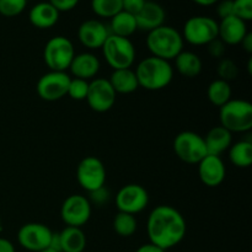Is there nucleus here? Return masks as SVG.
<instances>
[{
  "label": "nucleus",
  "instance_id": "32",
  "mask_svg": "<svg viewBox=\"0 0 252 252\" xmlns=\"http://www.w3.org/2000/svg\"><path fill=\"white\" fill-rule=\"evenodd\" d=\"M89 90V81L78 78H70L66 95L75 101H83L86 98Z\"/></svg>",
  "mask_w": 252,
  "mask_h": 252
},
{
  "label": "nucleus",
  "instance_id": "4",
  "mask_svg": "<svg viewBox=\"0 0 252 252\" xmlns=\"http://www.w3.org/2000/svg\"><path fill=\"white\" fill-rule=\"evenodd\" d=\"M220 126L230 133H248L252 128L251 102L240 98H231L219 107Z\"/></svg>",
  "mask_w": 252,
  "mask_h": 252
},
{
  "label": "nucleus",
  "instance_id": "24",
  "mask_svg": "<svg viewBox=\"0 0 252 252\" xmlns=\"http://www.w3.org/2000/svg\"><path fill=\"white\" fill-rule=\"evenodd\" d=\"M108 30H110L111 34L129 38L138 30L137 20H135L134 15L122 10L117 15L111 17Z\"/></svg>",
  "mask_w": 252,
  "mask_h": 252
},
{
  "label": "nucleus",
  "instance_id": "40",
  "mask_svg": "<svg viewBox=\"0 0 252 252\" xmlns=\"http://www.w3.org/2000/svg\"><path fill=\"white\" fill-rule=\"evenodd\" d=\"M240 44L246 53H249V54L252 53V33L251 32H248V33H246V36L244 37V39L241 41Z\"/></svg>",
  "mask_w": 252,
  "mask_h": 252
},
{
  "label": "nucleus",
  "instance_id": "26",
  "mask_svg": "<svg viewBox=\"0 0 252 252\" xmlns=\"http://www.w3.org/2000/svg\"><path fill=\"white\" fill-rule=\"evenodd\" d=\"M229 160L231 164L240 169H246L252 164V142L244 139L231 144L229 148Z\"/></svg>",
  "mask_w": 252,
  "mask_h": 252
},
{
  "label": "nucleus",
  "instance_id": "13",
  "mask_svg": "<svg viewBox=\"0 0 252 252\" xmlns=\"http://www.w3.org/2000/svg\"><path fill=\"white\" fill-rule=\"evenodd\" d=\"M115 201L118 212L135 216L147 208L149 203V194L140 185L129 184L123 186L117 192Z\"/></svg>",
  "mask_w": 252,
  "mask_h": 252
},
{
  "label": "nucleus",
  "instance_id": "28",
  "mask_svg": "<svg viewBox=\"0 0 252 252\" xmlns=\"http://www.w3.org/2000/svg\"><path fill=\"white\" fill-rule=\"evenodd\" d=\"M137 219L133 214L123 213V212H118L116 214L115 219H113V229L117 235L122 236V238H129L137 231Z\"/></svg>",
  "mask_w": 252,
  "mask_h": 252
},
{
  "label": "nucleus",
  "instance_id": "43",
  "mask_svg": "<svg viewBox=\"0 0 252 252\" xmlns=\"http://www.w3.org/2000/svg\"><path fill=\"white\" fill-rule=\"evenodd\" d=\"M39 252H57V251L52 250V249H46V250H43V251H39Z\"/></svg>",
  "mask_w": 252,
  "mask_h": 252
},
{
  "label": "nucleus",
  "instance_id": "5",
  "mask_svg": "<svg viewBox=\"0 0 252 252\" xmlns=\"http://www.w3.org/2000/svg\"><path fill=\"white\" fill-rule=\"evenodd\" d=\"M105 61L108 65L116 69L132 68L135 61V47L129 38L111 34L101 47Z\"/></svg>",
  "mask_w": 252,
  "mask_h": 252
},
{
  "label": "nucleus",
  "instance_id": "33",
  "mask_svg": "<svg viewBox=\"0 0 252 252\" xmlns=\"http://www.w3.org/2000/svg\"><path fill=\"white\" fill-rule=\"evenodd\" d=\"M234 16L243 21L249 22L252 20V0H233Z\"/></svg>",
  "mask_w": 252,
  "mask_h": 252
},
{
  "label": "nucleus",
  "instance_id": "29",
  "mask_svg": "<svg viewBox=\"0 0 252 252\" xmlns=\"http://www.w3.org/2000/svg\"><path fill=\"white\" fill-rule=\"evenodd\" d=\"M91 10L102 19H111L122 11V0H91Z\"/></svg>",
  "mask_w": 252,
  "mask_h": 252
},
{
  "label": "nucleus",
  "instance_id": "1",
  "mask_svg": "<svg viewBox=\"0 0 252 252\" xmlns=\"http://www.w3.org/2000/svg\"><path fill=\"white\" fill-rule=\"evenodd\" d=\"M186 231L187 225L184 216L171 206H157L148 217V238L150 243L164 251L179 245L185 239Z\"/></svg>",
  "mask_w": 252,
  "mask_h": 252
},
{
  "label": "nucleus",
  "instance_id": "31",
  "mask_svg": "<svg viewBox=\"0 0 252 252\" xmlns=\"http://www.w3.org/2000/svg\"><path fill=\"white\" fill-rule=\"evenodd\" d=\"M27 0H0V15L5 17L19 16L26 9Z\"/></svg>",
  "mask_w": 252,
  "mask_h": 252
},
{
  "label": "nucleus",
  "instance_id": "3",
  "mask_svg": "<svg viewBox=\"0 0 252 252\" xmlns=\"http://www.w3.org/2000/svg\"><path fill=\"white\" fill-rule=\"evenodd\" d=\"M147 47L152 56L164 61H172L184 51V38L175 27L162 25L148 32Z\"/></svg>",
  "mask_w": 252,
  "mask_h": 252
},
{
  "label": "nucleus",
  "instance_id": "23",
  "mask_svg": "<svg viewBox=\"0 0 252 252\" xmlns=\"http://www.w3.org/2000/svg\"><path fill=\"white\" fill-rule=\"evenodd\" d=\"M61 252H84L86 248V235L81 228L65 226L59 233Z\"/></svg>",
  "mask_w": 252,
  "mask_h": 252
},
{
  "label": "nucleus",
  "instance_id": "15",
  "mask_svg": "<svg viewBox=\"0 0 252 252\" xmlns=\"http://www.w3.org/2000/svg\"><path fill=\"white\" fill-rule=\"evenodd\" d=\"M108 36H110L108 26L96 19H90L81 22L78 29L79 41L84 47L89 49L101 48Z\"/></svg>",
  "mask_w": 252,
  "mask_h": 252
},
{
  "label": "nucleus",
  "instance_id": "14",
  "mask_svg": "<svg viewBox=\"0 0 252 252\" xmlns=\"http://www.w3.org/2000/svg\"><path fill=\"white\" fill-rule=\"evenodd\" d=\"M116 96L113 88L111 86L108 79L94 78L89 81V90L85 100L88 101L89 107L98 113L110 111L116 102Z\"/></svg>",
  "mask_w": 252,
  "mask_h": 252
},
{
  "label": "nucleus",
  "instance_id": "12",
  "mask_svg": "<svg viewBox=\"0 0 252 252\" xmlns=\"http://www.w3.org/2000/svg\"><path fill=\"white\" fill-rule=\"evenodd\" d=\"M69 83H70V75L65 71L49 70L38 79L36 90L42 100L54 102L66 95Z\"/></svg>",
  "mask_w": 252,
  "mask_h": 252
},
{
  "label": "nucleus",
  "instance_id": "36",
  "mask_svg": "<svg viewBox=\"0 0 252 252\" xmlns=\"http://www.w3.org/2000/svg\"><path fill=\"white\" fill-rule=\"evenodd\" d=\"M218 6H217V14L221 19H225V17L233 16V0H219Z\"/></svg>",
  "mask_w": 252,
  "mask_h": 252
},
{
  "label": "nucleus",
  "instance_id": "20",
  "mask_svg": "<svg viewBox=\"0 0 252 252\" xmlns=\"http://www.w3.org/2000/svg\"><path fill=\"white\" fill-rule=\"evenodd\" d=\"M59 15L61 12L48 1H39L30 10L29 20L36 29L47 30L58 22Z\"/></svg>",
  "mask_w": 252,
  "mask_h": 252
},
{
  "label": "nucleus",
  "instance_id": "17",
  "mask_svg": "<svg viewBox=\"0 0 252 252\" xmlns=\"http://www.w3.org/2000/svg\"><path fill=\"white\" fill-rule=\"evenodd\" d=\"M248 25L236 16H229L218 22V38L224 44L236 46L240 44L248 33Z\"/></svg>",
  "mask_w": 252,
  "mask_h": 252
},
{
  "label": "nucleus",
  "instance_id": "21",
  "mask_svg": "<svg viewBox=\"0 0 252 252\" xmlns=\"http://www.w3.org/2000/svg\"><path fill=\"white\" fill-rule=\"evenodd\" d=\"M204 138L207 153L209 155L220 157L224 152L229 150L233 144V133L229 132L221 126H217L208 130Z\"/></svg>",
  "mask_w": 252,
  "mask_h": 252
},
{
  "label": "nucleus",
  "instance_id": "30",
  "mask_svg": "<svg viewBox=\"0 0 252 252\" xmlns=\"http://www.w3.org/2000/svg\"><path fill=\"white\" fill-rule=\"evenodd\" d=\"M217 73L219 79L230 83L231 80H235L239 76V68L234 61L229 58H221L217 66Z\"/></svg>",
  "mask_w": 252,
  "mask_h": 252
},
{
  "label": "nucleus",
  "instance_id": "11",
  "mask_svg": "<svg viewBox=\"0 0 252 252\" xmlns=\"http://www.w3.org/2000/svg\"><path fill=\"white\" fill-rule=\"evenodd\" d=\"M53 231L42 223H26L17 231V241L22 249L39 252L49 248Z\"/></svg>",
  "mask_w": 252,
  "mask_h": 252
},
{
  "label": "nucleus",
  "instance_id": "39",
  "mask_svg": "<svg viewBox=\"0 0 252 252\" xmlns=\"http://www.w3.org/2000/svg\"><path fill=\"white\" fill-rule=\"evenodd\" d=\"M0 252H16V250L11 241L0 236Z\"/></svg>",
  "mask_w": 252,
  "mask_h": 252
},
{
  "label": "nucleus",
  "instance_id": "37",
  "mask_svg": "<svg viewBox=\"0 0 252 252\" xmlns=\"http://www.w3.org/2000/svg\"><path fill=\"white\" fill-rule=\"evenodd\" d=\"M79 1H80V0H48L49 4L53 5L59 12L70 11L74 7H76Z\"/></svg>",
  "mask_w": 252,
  "mask_h": 252
},
{
  "label": "nucleus",
  "instance_id": "2",
  "mask_svg": "<svg viewBox=\"0 0 252 252\" xmlns=\"http://www.w3.org/2000/svg\"><path fill=\"white\" fill-rule=\"evenodd\" d=\"M134 73L139 86L149 91L162 90L169 86L174 79V68L171 63L154 56L140 61Z\"/></svg>",
  "mask_w": 252,
  "mask_h": 252
},
{
  "label": "nucleus",
  "instance_id": "27",
  "mask_svg": "<svg viewBox=\"0 0 252 252\" xmlns=\"http://www.w3.org/2000/svg\"><path fill=\"white\" fill-rule=\"evenodd\" d=\"M231 86L230 83L224 81L221 79H216L212 81L207 89V97L212 105L217 107H221L228 101L231 100Z\"/></svg>",
  "mask_w": 252,
  "mask_h": 252
},
{
  "label": "nucleus",
  "instance_id": "42",
  "mask_svg": "<svg viewBox=\"0 0 252 252\" xmlns=\"http://www.w3.org/2000/svg\"><path fill=\"white\" fill-rule=\"evenodd\" d=\"M192 1L199 6H212V5L217 4L219 0H192Z\"/></svg>",
  "mask_w": 252,
  "mask_h": 252
},
{
  "label": "nucleus",
  "instance_id": "8",
  "mask_svg": "<svg viewBox=\"0 0 252 252\" xmlns=\"http://www.w3.org/2000/svg\"><path fill=\"white\" fill-rule=\"evenodd\" d=\"M174 152L181 161L186 164H198L208 155L204 138L192 130H184L174 139Z\"/></svg>",
  "mask_w": 252,
  "mask_h": 252
},
{
  "label": "nucleus",
  "instance_id": "9",
  "mask_svg": "<svg viewBox=\"0 0 252 252\" xmlns=\"http://www.w3.org/2000/svg\"><path fill=\"white\" fill-rule=\"evenodd\" d=\"M76 180L81 189L89 193L105 186L106 169L103 162L96 157H86L76 167Z\"/></svg>",
  "mask_w": 252,
  "mask_h": 252
},
{
  "label": "nucleus",
  "instance_id": "41",
  "mask_svg": "<svg viewBox=\"0 0 252 252\" xmlns=\"http://www.w3.org/2000/svg\"><path fill=\"white\" fill-rule=\"evenodd\" d=\"M135 252H165V251L162 250V249H160L159 246L154 245V244L148 243V244H144V245L139 246Z\"/></svg>",
  "mask_w": 252,
  "mask_h": 252
},
{
  "label": "nucleus",
  "instance_id": "19",
  "mask_svg": "<svg viewBox=\"0 0 252 252\" xmlns=\"http://www.w3.org/2000/svg\"><path fill=\"white\" fill-rule=\"evenodd\" d=\"M101 63L100 59L90 52L75 54L71 61L69 70L73 74L74 78L83 79V80H93L96 78L97 73L100 71Z\"/></svg>",
  "mask_w": 252,
  "mask_h": 252
},
{
  "label": "nucleus",
  "instance_id": "10",
  "mask_svg": "<svg viewBox=\"0 0 252 252\" xmlns=\"http://www.w3.org/2000/svg\"><path fill=\"white\" fill-rule=\"evenodd\" d=\"M91 203L83 194H71L61 207V218L66 226L81 228L91 217Z\"/></svg>",
  "mask_w": 252,
  "mask_h": 252
},
{
  "label": "nucleus",
  "instance_id": "44",
  "mask_svg": "<svg viewBox=\"0 0 252 252\" xmlns=\"http://www.w3.org/2000/svg\"><path fill=\"white\" fill-rule=\"evenodd\" d=\"M2 230V224H1V219H0V233H1Z\"/></svg>",
  "mask_w": 252,
  "mask_h": 252
},
{
  "label": "nucleus",
  "instance_id": "34",
  "mask_svg": "<svg viewBox=\"0 0 252 252\" xmlns=\"http://www.w3.org/2000/svg\"><path fill=\"white\" fill-rule=\"evenodd\" d=\"M110 192H108V189H106L105 186L101 187V189H95V191L90 192V203L91 206L94 204H96V206L101 207L103 206V204H107L108 201H110Z\"/></svg>",
  "mask_w": 252,
  "mask_h": 252
},
{
  "label": "nucleus",
  "instance_id": "6",
  "mask_svg": "<svg viewBox=\"0 0 252 252\" xmlns=\"http://www.w3.org/2000/svg\"><path fill=\"white\" fill-rule=\"evenodd\" d=\"M75 57L74 44L68 37L54 36L47 41L43 49V61L49 70L65 71Z\"/></svg>",
  "mask_w": 252,
  "mask_h": 252
},
{
  "label": "nucleus",
  "instance_id": "38",
  "mask_svg": "<svg viewBox=\"0 0 252 252\" xmlns=\"http://www.w3.org/2000/svg\"><path fill=\"white\" fill-rule=\"evenodd\" d=\"M147 0H122V7L129 14L137 15Z\"/></svg>",
  "mask_w": 252,
  "mask_h": 252
},
{
  "label": "nucleus",
  "instance_id": "35",
  "mask_svg": "<svg viewBox=\"0 0 252 252\" xmlns=\"http://www.w3.org/2000/svg\"><path fill=\"white\" fill-rule=\"evenodd\" d=\"M207 49H208L209 56L213 57V58H223L224 53H225V44L220 41L219 38H216L214 41H212L211 43L207 44Z\"/></svg>",
  "mask_w": 252,
  "mask_h": 252
},
{
  "label": "nucleus",
  "instance_id": "25",
  "mask_svg": "<svg viewBox=\"0 0 252 252\" xmlns=\"http://www.w3.org/2000/svg\"><path fill=\"white\" fill-rule=\"evenodd\" d=\"M175 61V68L185 78H196L201 74L202 64L201 58L191 51H182Z\"/></svg>",
  "mask_w": 252,
  "mask_h": 252
},
{
  "label": "nucleus",
  "instance_id": "7",
  "mask_svg": "<svg viewBox=\"0 0 252 252\" xmlns=\"http://www.w3.org/2000/svg\"><path fill=\"white\" fill-rule=\"evenodd\" d=\"M182 38L192 46H207L218 38V22L209 16L197 15L185 22Z\"/></svg>",
  "mask_w": 252,
  "mask_h": 252
},
{
  "label": "nucleus",
  "instance_id": "16",
  "mask_svg": "<svg viewBox=\"0 0 252 252\" xmlns=\"http://www.w3.org/2000/svg\"><path fill=\"white\" fill-rule=\"evenodd\" d=\"M197 165L199 180L207 187H218L225 180L226 167L220 157L208 154Z\"/></svg>",
  "mask_w": 252,
  "mask_h": 252
},
{
  "label": "nucleus",
  "instance_id": "18",
  "mask_svg": "<svg viewBox=\"0 0 252 252\" xmlns=\"http://www.w3.org/2000/svg\"><path fill=\"white\" fill-rule=\"evenodd\" d=\"M134 16L137 20L138 30L147 32L153 31V30L165 25L164 22L166 19L164 7L158 2L148 1V0L143 5L142 9L139 10V12Z\"/></svg>",
  "mask_w": 252,
  "mask_h": 252
},
{
  "label": "nucleus",
  "instance_id": "22",
  "mask_svg": "<svg viewBox=\"0 0 252 252\" xmlns=\"http://www.w3.org/2000/svg\"><path fill=\"white\" fill-rule=\"evenodd\" d=\"M111 86L113 88L116 94H132L139 88L137 75L132 68L127 69H116L110 75Z\"/></svg>",
  "mask_w": 252,
  "mask_h": 252
}]
</instances>
